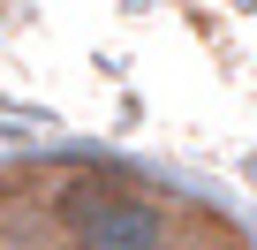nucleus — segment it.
I'll return each instance as SVG.
<instances>
[{"label":"nucleus","instance_id":"obj_1","mask_svg":"<svg viewBox=\"0 0 257 250\" xmlns=\"http://www.w3.org/2000/svg\"><path fill=\"white\" fill-rule=\"evenodd\" d=\"M53 220H61L68 250H182L174 205L137 182H113V175H76L68 197L53 205Z\"/></svg>","mask_w":257,"mask_h":250}]
</instances>
